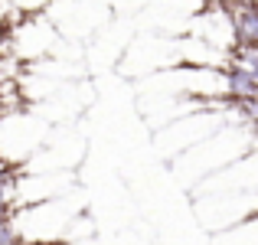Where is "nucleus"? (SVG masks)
Returning <instances> with one entry per match:
<instances>
[{
	"instance_id": "4",
	"label": "nucleus",
	"mask_w": 258,
	"mask_h": 245,
	"mask_svg": "<svg viewBox=\"0 0 258 245\" xmlns=\"http://www.w3.org/2000/svg\"><path fill=\"white\" fill-rule=\"evenodd\" d=\"M183 36H193V39H200V43H206L209 49L226 52V56L235 49V30H232V20H229V13H226L222 4L200 7V10L189 17Z\"/></svg>"
},
{
	"instance_id": "3",
	"label": "nucleus",
	"mask_w": 258,
	"mask_h": 245,
	"mask_svg": "<svg viewBox=\"0 0 258 245\" xmlns=\"http://www.w3.org/2000/svg\"><path fill=\"white\" fill-rule=\"evenodd\" d=\"M255 206H258L255 193H222V196H200L196 200L200 222L216 235L255 219Z\"/></svg>"
},
{
	"instance_id": "1",
	"label": "nucleus",
	"mask_w": 258,
	"mask_h": 245,
	"mask_svg": "<svg viewBox=\"0 0 258 245\" xmlns=\"http://www.w3.org/2000/svg\"><path fill=\"white\" fill-rule=\"evenodd\" d=\"M255 154V138H252V125H226L222 131H216L213 138H206L203 144L189 147L186 154L173 160L176 176L186 180V187L193 190L200 180L213 176L216 170L229 167V163Z\"/></svg>"
},
{
	"instance_id": "2",
	"label": "nucleus",
	"mask_w": 258,
	"mask_h": 245,
	"mask_svg": "<svg viewBox=\"0 0 258 245\" xmlns=\"http://www.w3.org/2000/svg\"><path fill=\"white\" fill-rule=\"evenodd\" d=\"M173 66V39L157 36V33H144L134 43L124 46L121 52V72L131 79H147Z\"/></svg>"
},
{
	"instance_id": "5",
	"label": "nucleus",
	"mask_w": 258,
	"mask_h": 245,
	"mask_svg": "<svg viewBox=\"0 0 258 245\" xmlns=\"http://www.w3.org/2000/svg\"><path fill=\"white\" fill-rule=\"evenodd\" d=\"M255 183H258L255 154H248V157L229 163V167L216 170L213 176L200 180L189 193H193V200H200V196H222V193H255Z\"/></svg>"
}]
</instances>
